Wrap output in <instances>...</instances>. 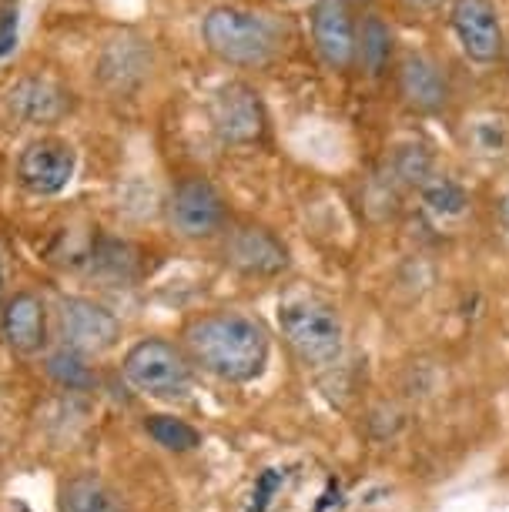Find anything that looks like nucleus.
Returning <instances> with one entry per match:
<instances>
[{"label": "nucleus", "instance_id": "7ed1b4c3", "mask_svg": "<svg viewBox=\"0 0 509 512\" xmlns=\"http://www.w3.org/2000/svg\"><path fill=\"white\" fill-rule=\"evenodd\" d=\"M278 332L285 345L312 369H332L342 359L345 328L332 302L312 292H288L278 302Z\"/></svg>", "mask_w": 509, "mask_h": 512}, {"label": "nucleus", "instance_id": "2eb2a0df", "mask_svg": "<svg viewBox=\"0 0 509 512\" xmlns=\"http://www.w3.org/2000/svg\"><path fill=\"white\" fill-rule=\"evenodd\" d=\"M0 335L17 355H41L47 349V305L41 295L17 292L0 308Z\"/></svg>", "mask_w": 509, "mask_h": 512}, {"label": "nucleus", "instance_id": "4be33fe9", "mask_svg": "<svg viewBox=\"0 0 509 512\" xmlns=\"http://www.w3.org/2000/svg\"><path fill=\"white\" fill-rule=\"evenodd\" d=\"M144 432L158 442L161 449L168 452H195L201 446V432L185 419H175V415H148L144 419Z\"/></svg>", "mask_w": 509, "mask_h": 512}, {"label": "nucleus", "instance_id": "aec40b11", "mask_svg": "<svg viewBox=\"0 0 509 512\" xmlns=\"http://www.w3.org/2000/svg\"><path fill=\"white\" fill-rule=\"evenodd\" d=\"M386 178L396 188H422L436 178V158H432V151L426 148V144L406 141L392 151Z\"/></svg>", "mask_w": 509, "mask_h": 512}, {"label": "nucleus", "instance_id": "0eeeda50", "mask_svg": "<svg viewBox=\"0 0 509 512\" xmlns=\"http://www.w3.org/2000/svg\"><path fill=\"white\" fill-rule=\"evenodd\" d=\"M57 335L64 349L81 355H104L121 342V322L108 305L84 295H67L57 302Z\"/></svg>", "mask_w": 509, "mask_h": 512}, {"label": "nucleus", "instance_id": "a211bd4d", "mask_svg": "<svg viewBox=\"0 0 509 512\" xmlns=\"http://www.w3.org/2000/svg\"><path fill=\"white\" fill-rule=\"evenodd\" d=\"M396 61V31L382 14H366L359 21V54L355 67H362L369 77H382Z\"/></svg>", "mask_w": 509, "mask_h": 512}, {"label": "nucleus", "instance_id": "4468645a", "mask_svg": "<svg viewBox=\"0 0 509 512\" xmlns=\"http://www.w3.org/2000/svg\"><path fill=\"white\" fill-rule=\"evenodd\" d=\"M151 74V41L138 34H121L108 41L98 57V81L111 94L138 91Z\"/></svg>", "mask_w": 509, "mask_h": 512}, {"label": "nucleus", "instance_id": "c85d7f7f", "mask_svg": "<svg viewBox=\"0 0 509 512\" xmlns=\"http://www.w3.org/2000/svg\"><path fill=\"white\" fill-rule=\"evenodd\" d=\"M292 4H305V0H292Z\"/></svg>", "mask_w": 509, "mask_h": 512}, {"label": "nucleus", "instance_id": "20e7f679", "mask_svg": "<svg viewBox=\"0 0 509 512\" xmlns=\"http://www.w3.org/2000/svg\"><path fill=\"white\" fill-rule=\"evenodd\" d=\"M121 375L128 389L144 395V399L175 402L191 392L195 362L181 345L168 342V338H141L124 355Z\"/></svg>", "mask_w": 509, "mask_h": 512}, {"label": "nucleus", "instance_id": "5701e85b", "mask_svg": "<svg viewBox=\"0 0 509 512\" xmlns=\"http://www.w3.org/2000/svg\"><path fill=\"white\" fill-rule=\"evenodd\" d=\"M466 144L479 158H506L509 154V124L496 114H483L466 124Z\"/></svg>", "mask_w": 509, "mask_h": 512}, {"label": "nucleus", "instance_id": "c756f323", "mask_svg": "<svg viewBox=\"0 0 509 512\" xmlns=\"http://www.w3.org/2000/svg\"><path fill=\"white\" fill-rule=\"evenodd\" d=\"M349 4H352V0H349Z\"/></svg>", "mask_w": 509, "mask_h": 512}, {"label": "nucleus", "instance_id": "393cba45", "mask_svg": "<svg viewBox=\"0 0 509 512\" xmlns=\"http://www.w3.org/2000/svg\"><path fill=\"white\" fill-rule=\"evenodd\" d=\"M21 41V0H0V61H7Z\"/></svg>", "mask_w": 509, "mask_h": 512}, {"label": "nucleus", "instance_id": "f03ea898", "mask_svg": "<svg viewBox=\"0 0 509 512\" xmlns=\"http://www.w3.org/2000/svg\"><path fill=\"white\" fill-rule=\"evenodd\" d=\"M201 44L228 67L258 71L282 51V27L275 17L252 11V7L215 4L201 17Z\"/></svg>", "mask_w": 509, "mask_h": 512}, {"label": "nucleus", "instance_id": "6ab92c4d", "mask_svg": "<svg viewBox=\"0 0 509 512\" xmlns=\"http://www.w3.org/2000/svg\"><path fill=\"white\" fill-rule=\"evenodd\" d=\"M419 195H422V211H426L439 228L456 225V221H463L469 215V191L446 175H436L429 185H422Z\"/></svg>", "mask_w": 509, "mask_h": 512}, {"label": "nucleus", "instance_id": "f8f14e48", "mask_svg": "<svg viewBox=\"0 0 509 512\" xmlns=\"http://www.w3.org/2000/svg\"><path fill=\"white\" fill-rule=\"evenodd\" d=\"M396 88L402 104L416 114H443L453 101V81H449L446 67L422 51H409L399 57Z\"/></svg>", "mask_w": 509, "mask_h": 512}, {"label": "nucleus", "instance_id": "423d86ee", "mask_svg": "<svg viewBox=\"0 0 509 512\" xmlns=\"http://www.w3.org/2000/svg\"><path fill=\"white\" fill-rule=\"evenodd\" d=\"M165 211H168L171 228H175L181 238H191V241L222 235L228 225V205H225L222 191L201 175L181 178L178 185L171 188Z\"/></svg>", "mask_w": 509, "mask_h": 512}, {"label": "nucleus", "instance_id": "412c9836", "mask_svg": "<svg viewBox=\"0 0 509 512\" xmlns=\"http://www.w3.org/2000/svg\"><path fill=\"white\" fill-rule=\"evenodd\" d=\"M44 375L64 392H91L98 385V372L91 369L88 355L64 349V345L44 355Z\"/></svg>", "mask_w": 509, "mask_h": 512}, {"label": "nucleus", "instance_id": "6e6552de", "mask_svg": "<svg viewBox=\"0 0 509 512\" xmlns=\"http://www.w3.org/2000/svg\"><path fill=\"white\" fill-rule=\"evenodd\" d=\"M211 124H215L218 141L228 144V148L262 144L268 134V111L262 94L245 81L222 84L215 101H211Z\"/></svg>", "mask_w": 509, "mask_h": 512}, {"label": "nucleus", "instance_id": "39448f33", "mask_svg": "<svg viewBox=\"0 0 509 512\" xmlns=\"http://www.w3.org/2000/svg\"><path fill=\"white\" fill-rule=\"evenodd\" d=\"M446 21L466 61L479 67H493L496 61H503L506 31L496 0H449Z\"/></svg>", "mask_w": 509, "mask_h": 512}, {"label": "nucleus", "instance_id": "f3484780", "mask_svg": "<svg viewBox=\"0 0 509 512\" xmlns=\"http://www.w3.org/2000/svg\"><path fill=\"white\" fill-rule=\"evenodd\" d=\"M88 272L108 285H131V282H138V275H141V255L131 241L101 235L91 245Z\"/></svg>", "mask_w": 509, "mask_h": 512}, {"label": "nucleus", "instance_id": "cd10ccee", "mask_svg": "<svg viewBox=\"0 0 509 512\" xmlns=\"http://www.w3.org/2000/svg\"><path fill=\"white\" fill-rule=\"evenodd\" d=\"M7 302V282H4V262H0V308Z\"/></svg>", "mask_w": 509, "mask_h": 512}, {"label": "nucleus", "instance_id": "b1692460", "mask_svg": "<svg viewBox=\"0 0 509 512\" xmlns=\"http://www.w3.org/2000/svg\"><path fill=\"white\" fill-rule=\"evenodd\" d=\"M288 482H292V469L288 466L262 469L245 492V512H272L275 502L285 496Z\"/></svg>", "mask_w": 509, "mask_h": 512}, {"label": "nucleus", "instance_id": "1a4fd4ad", "mask_svg": "<svg viewBox=\"0 0 509 512\" xmlns=\"http://www.w3.org/2000/svg\"><path fill=\"white\" fill-rule=\"evenodd\" d=\"M309 27L319 61L335 74L352 71L359 54V21L349 0H312Z\"/></svg>", "mask_w": 509, "mask_h": 512}, {"label": "nucleus", "instance_id": "ddd939ff", "mask_svg": "<svg viewBox=\"0 0 509 512\" xmlns=\"http://www.w3.org/2000/svg\"><path fill=\"white\" fill-rule=\"evenodd\" d=\"M4 104L11 118L31 128H47V124L64 121L74 111V94L64 88L61 81L44 74H24L7 88Z\"/></svg>", "mask_w": 509, "mask_h": 512}, {"label": "nucleus", "instance_id": "9b49d317", "mask_svg": "<svg viewBox=\"0 0 509 512\" xmlns=\"http://www.w3.org/2000/svg\"><path fill=\"white\" fill-rule=\"evenodd\" d=\"M222 255H225V265H232L235 272L252 275V278H275L288 272V265H292L288 245L265 225L232 228L225 235Z\"/></svg>", "mask_w": 509, "mask_h": 512}, {"label": "nucleus", "instance_id": "f257e3e1", "mask_svg": "<svg viewBox=\"0 0 509 512\" xmlns=\"http://www.w3.org/2000/svg\"><path fill=\"white\" fill-rule=\"evenodd\" d=\"M185 352L201 372L228 385L255 382L265 372L268 342L265 325L242 312H211L198 315L185 328Z\"/></svg>", "mask_w": 509, "mask_h": 512}, {"label": "nucleus", "instance_id": "bb28decb", "mask_svg": "<svg viewBox=\"0 0 509 512\" xmlns=\"http://www.w3.org/2000/svg\"><path fill=\"white\" fill-rule=\"evenodd\" d=\"M499 225L509 231V191H506L503 198H499Z\"/></svg>", "mask_w": 509, "mask_h": 512}, {"label": "nucleus", "instance_id": "dca6fc26", "mask_svg": "<svg viewBox=\"0 0 509 512\" xmlns=\"http://www.w3.org/2000/svg\"><path fill=\"white\" fill-rule=\"evenodd\" d=\"M57 512H124L121 496L98 472H74L57 489Z\"/></svg>", "mask_w": 509, "mask_h": 512}, {"label": "nucleus", "instance_id": "9d476101", "mask_svg": "<svg viewBox=\"0 0 509 512\" xmlns=\"http://www.w3.org/2000/svg\"><path fill=\"white\" fill-rule=\"evenodd\" d=\"M78 171V154L61 138H37L17 154V181L37 198H51L71 185Z\"/></svg>", "mask_w": 509, "mask_h": 512}, {"label": "nucleus", "instance_id": "a878e982", "mask_svg": "<svg viewBox=\"0 0 509 512\" xmlns=\"http://www.w3.org/2000/svg\"><path fill=\"white\" fill-rule=\"evenodd\" d=\"M409 7H416V11H439L443 4H449V0H406Z\"/></svg>", "mask_w": 509, "mask_h": 512}]
</instances>
